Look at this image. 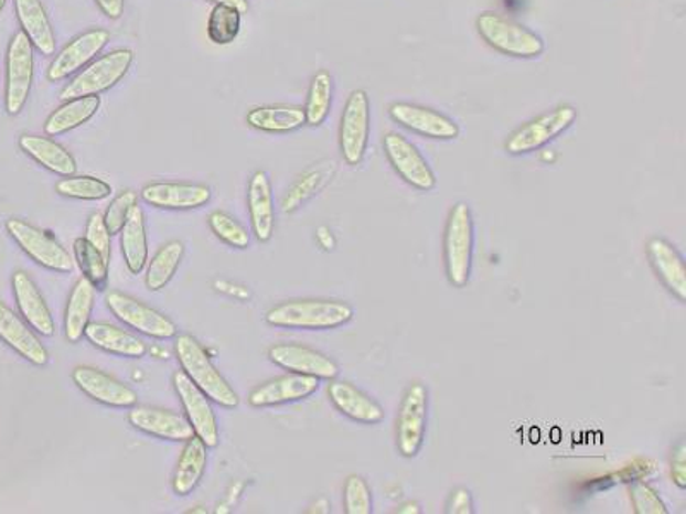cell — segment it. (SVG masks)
<instances>
[{"label": "cell", "instance_id": "cell-1", "mask_svg": "<svg viewBox=\"0 0 686 514\" xmlns=\"http://www.w3.org/2000/svg\"><path fill=\"white\" fill-rule=\"evenodd\" d=\"M354 318V309L335 300H292L270 309L267 323L286 330H333Z\"/></svg>", "mask_w": 686, "mask_h": 514}, {"label": "cell", "instance_id": "cell-2", "mask_svg": "<svg viewBox=\"0 0 686 514\" xmlns=\"http://www.w3.org/2000/svg\"><path fill=\"white\" fill-rule=\"evenodd\" d=\"M175 353H178L182 371L212 401L225 408H236L239 405V396L216 371L215 365L210 361L208 353L196 339H193L191 334H181L175 342Z\"/></svg>", "mask_w": 686, "mask_h": 514}, {"label": "cell", "instance_id": "cell-3", "mask_svg": "<svg viewBox=\"0 0 686 514\" xmlns=\"http://www.w3.org/2000/svg\"><path fill=\"white\" fill-rule=\"evenodd\" d=\"M474 257V219L469 204L451 207L444 231V268L448 281L455 288L469 283Z\"/></svg>", "mask_w": 686, "mask_h": 514}, {"label": "cell", "instance_id": "cell-4", "mask_svg": "<svg viewBox=\"0 0 686 514\" xmlns=\"http://www.w3.org/2000/svg\"><path fill=\"white\" fill-rule=\"evenodd\" d=\"M481 39L500 52L515 58H536L544 52V40L536 31L497 12H482L475 20Z\"/></svg>", "mask_w": 686, "mask_h": 514}, {"label": "cell", "instance_id": "cell-5", "mask_svg": "<svg viewBox=\"0 0 686 514\" xmlns=\"http://www.w3.org/2000/svg\"><path fill=\"white\" fill-rule=\"evenodd\" d=\"M135 52L128 49L110 52L104 57L92 62L86 69L77 73L61 92L62 100H73L79 96L101 95L122 82L131 69Z\"/></svg>", "mask_w": 686, "mask_h": 514}, {"label": "cell", "instance_id": "cell-6", "mask_svg": "<svg viewBox=\"0 0 686 514\" xmlns=\"http://www.w3.org/2000/svg\"><path fill=\"white\" fill-rule=\"evenodd\" d=\"M577 117L579 114L571 105H559V107L553 108L543 116L528 120L527 124L518 127L517 131L506 139V151L513 157H521V154L540 150L549 142L555 141L558 136L567 132L574 126Z\"/></svg>", "mask_w": 686, "mask_h": 514}, {"label": "cell", "instance_id": "cell-7", "mask_svg": "<svg viewBox=\"0 0 686 514\" xmlns=\"http://www.w3.org/2000/svg\"><path fill=\"white\" fill-rule=\"evenodd\" d=\"M35 46L23 31L12 36L8 49V73H6V110L18 116L26 105L35 77Z\"/></svg>", "mask_w": 686, "mask_h": 514}, {"label": "cell", "instance_id": "cell-8", "mask_svg": "<svg viewBox=\"0 0 686 514\" xmlns=\"http://www.w3.org/2000/svg\"><path fill=\"white\" fill-rule=\"evenodd\" d=\"M371 131L369 96L364 89H355L349 96L340 120V151L349 165L363 162Z\"/></svg>", "mask_w": 686, "mask_h": 514}, {"label": "cell", "instance_id": "cell-9", "mask_svg": "<svg viewBox=\"0 0 686 514\" xmlns=\"http://www.w3.org/2000/svg\"><path fill=\"white\" fill-rule=\"evenodd\" d=\"M428 389L425 384H410L401 399L397 417V448L401 457L414 458L425 442L428 426Z\"/></svg>", "mask_w": 686, "mask_h": 514}, {"label": "cell", "instance_id": "cell-10", "mask_svg": "<svg viewBox=\"0 0 686 514\" xmlns=\"http://www.w3.org/2000/svg\"><path fill=\"white\" fill-rule=\"evenodd\" d=\"M6 227H8L9 235L14 238L15 244L43 268L57 272L73 271V257L64 247L58 246L51 235H46L45 232L15 218L9 219Z\"/></svg>", "mask_w": 686, "mask_h": 514}, {"label": "cell", "instance_id": "cell-11", "mask_svg": "<svg viewBox=\"0 0 686 514\" xmlns=\"http://www.w3.org/2000/svg\"><path fill=\"white\" fill-rule=\"evenodd\" d=\"M107 306L124 324H128L139 333L148 334L151 339H174L178 333V328L169 318L124 293H108Z\"/></svg>", "mask_w": 686, "mask_h": 514}, {"label": "cell", "instance_id": "cell-12", "mask_svg": "<svg viewBox=\"0 0 686 514\" xmlns=\"http://www.w3.org/2000/svg\"><path fill=\"white\" fill-rule=\"evenodd\" d=\"M383 148H385L388 162L407 184L419 189V191L435 189V172L409 139L397 135V132H389L383 139Z\"/></svg>", "mask_w": 686, "mask_h": 514}, {"label": "cell", "instance_id": "cell-13", "mask_svg": "<svg viewBox=\"0 0 686 514\" xmlns=\"http://www.w3.org/2000/svg\"><path fill=\"white\" fill-rule=\"evenodd\" d=\"M174 388L184 407L185 419L190 420L194 433L208 448H216L218 426H216L215 411H213L208 396L197 388L184 371L174 374Z\"/></svg>", "mask_w": 686, "mask_h": 514}, {"label": "cell", "instance_id": "cell-14", "mask_svg": "<svg viewBox=\"0 0 686 514\" xmlns=\"http://www.w3.org/2000/svg\"><path fill=\"white\" fill-rule=\"evenodd\" d=\"M110 42V33L101 28H93L85 31L83 35L71 40L58 55H55L46 77L52 83L62 82L66 77L73 76L77 71L88 66L93 58L97 57L104 51L107 43Z\"/></svg>", "mask_w": 686, "mask_h": 514}, {"label": "cell", "instance_id": "cell-15", "mask_svg": "<svg viewBox=\"0 0 686 514\" xmlns=\"http://www.w3.org/2000/svg\"><path fill=\"white\" fill-rule=\"evenodd\" d=\"M388 114L394 122L425 138L450 141V139L459 138L460 135V127L455 120L432 108L397 101V104L389 105Z\"/></svg>", "mask_w": 686, "mask_h": 514}, {"label": "cell", "instance_id": "cell-16", "mask_svg": "<svg viewBox=\"0 0 686 514\" xmlns=\"http://www.w3.org/2000/svg\"><path fill=\"white\" fill-rule=\"evenodd\" d=\"M268 357L278 367L290 373L306 374L318 379H335L339 376V365L317 350L302 345H275L268 352Z\"/></svg>", "mask_w": 686, "mask_h": 514}, {"label": "cell", "instance_id": "cell-17", "mask_svg": "<svg viewBox=\"0 0 686 514\" xmlns=\"http://www.w3.org/2000/svg\"><path fill=\"white\" fill-rule=\"evenodd\" d=\"M73 381L77 388L98 404L107 407L131 408L138 404V395L126 384L92 367H76Z\"/></svg>", "mask_w": 686, "mask_h": 514}, {"label": "cell", "instance_id": "cell-18", "mask_svg": "<svg viewBox=\"0 0 686 514\" xmlns=\"http://www.w3.org/2000/svg\"><path fill=\"white\" fill-rule=\"evenodd\" d=\"M320 388V379L306 374L290 373L261 384L249 395V404L256 408L277 407V405L301 401L314 395Z\"/></svg>", "mask_w": 686, "mask_h": 514}, {"label": "cell", "instance_id": "cell-19", "mask_svg": "<svg viewBox=\"0 0 686 514\" xmlns=\"http://www.w3.org/2000/svg\"><path fill=\"white\" fill-rule=\"evenodd\" d=\"M128 420L135 429L167 441H190L194 436L190 420L174 411L154 407H131Z\"/></svg>", "mask_w": 686, "mask_h": 514}, {"label": "cell", "instance_id": "cell-20", "mask_svg": "<svg viewBox=\"0 0 686 514\" xmlns=\"http://www.w3.org/2000/svg\"><path fill=\"white\" fill-rule=\"evenodd\" d=\"M647 256L657 278L664 287L679 300H686V268L682 254L666 238L654 237L649 240Z\"/></svg>", "mask_w": 686, "mask_h": 514}, {"label": "cell", "instance_id": "cell-21", "mask_svg": "<svg viewBox=\"0 0 686 514\" xmlns=\"http://www.w3.org/2000/svg\"><path fill=\"white\" fill-rule=\"evenodd\" d=\"M12 288H14L15 302L20 308L21 314L26 319L36 333L51 339L55 333L54 319H52L51 309L43 300L39 288L33 283L26 272L18 271L12 277Z\"/></svg>", "mask_w": 686, "mask_h": 514}, {"label": "cell", "instance_id": "cell-22", "mask_svg": "<svg viewBox=\"0 0 686 514\" xmlns=\"http://www.w3.org/2000/svg\"><path fill=\"white\" fill-rule=\"evenodd\" d=\"M0 340L31 364L39 367L49 364L51 358L49 352L36 339V334L2 302H0Z\"/></svg>", "mask_w": 686, "mask_h": 514}, {"label": "cell", "instance_id": "cell-23", "mask_svg": "<svg viewBox=\"0 0 686 514\" xmlns=\"http://www.w3.org/2000/svg\"><path fill=\"white\" fill-rule=\"evenodd\" d=\"M143 200L150 206L162 210H196L212 200L206 185L196 184H150L143 189Z\"/></svg>", "mask_w": 686, "mask_h": 514}, {"label": "cell", "instance_id": "cell-24", "mask_svg": "<svg viewBox=\"0 0 686 514\" xmlns=\"http://www.w3.org/2000/svg\"><path fill=\"white\" fill-rule=\"evenodd\" d=\"M329 396L336 410L342 411L345 417L355 420V422L374 426V424H379L385 419L382 405L376 404L363 392H358L352 384L333 381L329 386Z\"/></svg>", "mask_w": 686, "mask_h": 514}, {"label": "cell", "instance_id": "cell-25", "mask_svg": "<svg viewBox=\"0 0 686 514\" xmlns=\"http://www.w3.org/2000/svg\"><path fill=\"white\" fill-rule=\"evenodd\" d=\"M15 14L31 45L42 55L55 54V33L42 0H14Z\"/></svg>", "mask_w": 686, "mask_h": 514}, {"label": "cell", "instance_id": "cell-26", "mask_svg": "<svg viewBox=\"0 0 686 514\" xmlns=\"http://www.w3.org/2000/svg\"><path fill=\"white\" fill-rule=\"evenodd\" d=\"M247 204L251 215L253 232L261 243H268L275 228L274 192L267 172H256L249 182Z\"/></svg>", "mask_w": 686, "mask_h": 514}, {"label": "cell", "instance_id": "cell-27", "mask_svg": "<svg viewBox=\"0 0 686 514\" xmlns=\"http://www.w3.org/2000/svg\"><path fill=\"white\" fill-rule=\"evenodd\" d=\"M20 147L28 157L57 175L71 176L76 173L77 165L73 154L54 139L43 136H21Z\"/></svg>", "mask_w": 686, "mask_h": 514}, {"label": "cell", "instance_id": "cell-28", "mask_svg": "<svg viewBox=\"0 0 686 514\" xmlns=\"http://www.w3.org/2000/svg\"><path fill=\"white\" fill-rule=\"evenodd\" d=\"M85 339L97 349L119 357L141 358L147 355V345L141 340L112 324L89 323Z\"/></svg>", "mask_w": 686, "mask_h": 514}, {"label": "cell", "instance_id": "cell-29", "mask_svg": "<svg viewBox=\"0 0 686 514\" xmlns=\"http://www.w3.org/2000/svg\"><path fill=\"white\" fill-rule=\"evenodd\" d=\"M336 173L335 160H324L317 163L311 169L298 176V181L293 182L292 188L287 192L282 201V210L286 213H293L296 210L308 203L311 197L317 196L321 189L332 182Z\"/></svg>", "mask_w": 686, "mask_h": 514}, {"label": "cell", "instance_id": "cell-30", "mask_svg": "<svg viewBox=\"0 0 686 514\" xmlns=\"http://www.w3.org/2000/svg\"><path fill=\"white\" fill-rule=\"evenodd\" d=\"M100 96L98 95L79 96V98L67 100V104L52 111L51 117L46 119V136L54 138V136L74 131V129L95 117L98 108H100Z\"/></svg>", "mask_w": 686, "mask_h": 514}, {"label": "cell", "instance_id": "cell-31", "mask_svg": "<svg viewBox=\"0 0 686 514\" xmlns=\"http://www.w3.org/2000/svg\"><path fill=\"white\" fill-rule=\"evenodd\" d=\"M120 234H122L120 246H122L126 265L132 275H139L147 266L148 240L144 213L138 204L129 212L128 219L124 223Z\"/></svg>", "mask_w": 686, "mask_h": 514}, {"label": "cell", "instance_id": "cell-32", "mask_svg": "<svg viewBox=\"0 0 686 514\" xmlns=\"http://www.w3.org/2000/svg\"><path fill=\"white\" fill-rule=\"evenodd\" d=\"M206 449L208 446L201 441L196 433L190 441H185L184 451H182L174 480H172L175 494H191L200 485L203 473H205L206 460H208Z\"/></svg>", "mask_w": 686, "mask_h": 514}, {"label": "cell", "instance_id": "cell-33", "mask_svg": "<svg viewBox=\"0 0 686 514\" xmlns=\"http://www.w3.org/2000/svg\"><path fill=\"white\" fill-rule=\"evenodd\" d=\"M95 285L88 278H82L74 285L67 302L66 318H64V333L71 343H77L85 336L86 326L92 318L95 303Z\"/></svg>", "mask_w": 686, "mask_h": 514}, {"label": "cell", "instance_id": "cell-34", "mask_svg": "<svg viewBox=\"0 0 686 514\" xmlns=\"http://www.w3.org/2000/svg\"><path fill=\"white\" fill-rule=\"evenodd\" d=\"M247 124L262 132H292L306 124L304 108L270 105L247 111Z\"/></svg>", "mask_w": 686, "mask_h": 514}, {"label": "cell", "instance_id": "cell-35", "mask_svg": "<svg viewBox=\"0 0 686 514\" xmlns=\"http://www.w3.org/2000/svg\"><path fill=\"white\" fill-rule=\"evenodd\" d=\"M184 250L182 243L174 240V243L167 244L159 253L154 254L150 266H148L147 280H144L148 290L157 292V290H162L163 287L169 285V281L174 278L179 265H181Z\"/></svg>", "mask_w": 686, "mask_h": 514}, {"label": "cell", "instance_id": "cell-36", "mask_svg": "<svg viewBox=\"0 0 686 514\" xmlns=\"http://www.w3.org/2000/svg\"><path fill=\"white\" fill-rule=\"evenodd\" d=\"M333 77L329 71H320L309 86L308 101H306V124L321 126L332 110Z\"/></svg>", "mask_w": 686, "mask_h": 514}, {"label": "cell", "instance_id": "cell-37", "mask_svg": "<svg viewBox=\"0 0 686 514\" xmlns=\"http://www.w3.org/2000/svg\"><path fill=\"white\" fill-rule=\"evenodd\" d=\"M243 26V12L234 6L216 4L210 12L208 36L215 45L236 42Z\"/></svg>", "mask_w": 686, "mask_h": 514}, {"label": "cell", "instance_id": "cell-38", "mask_svg": "<svg viewBox=\"0 0 686 514\" xmlns=\"http://www.w3.org/2000/svg\"><path fill=\"white\" fill-rule=\"evenodd\" d=\"M55 191L64 197L83 201H100L112 194V188L97 176H66L55 185Z\"/></svg>", "mask_w": 686, "mask_h": 514}, {"label": "cell", "instance_id": "cell-39", "mask_svg": "<svg viewBox=\"0 0 686 514\" xmlns=\"http://www.w3.org/2000/svg\"><path fill=\"white\" fill-rule=\"evenodd\" d=\"M74 256L85 278H88L97 290H104L108 280V261L101 256L100 250L86 238H77L74 243Z\"/></svg>", "mask_w": 686, "mask_h": 514}, {"label": "cell", "instance_id": "cell-40", "mask_svg": "<svg viewBox=\"0 0 686 514\" xmlns=\"http://www.w3.org/2000/svg\"><path fill=\"white\" fill-rule=\"evenodd\" d=\"M208 223L213 234L221 238L222 243L236 247V249H246V247H249L251 238H249L246 228H244L240 223H237L236 219L232 218V216H228L227 213H212Z\"/></svg>", "mask_w": 686, "mask_h": 514}, {"label": "cell", "instance_id": "cell-41", "mask_svg": "<svg viewBox=\"0 0 686 514\" xmlns=\"http://www.w3.org/2000/svg\"><path fill=\"white\" fill-rule=\"evenodd\" d=\"M343 501H345V511L349 514L373 513V495L363 476H349L345 491H343Z\"/></svg>", "mask_w": 686, "mask_h": 514}, {"label": "cell", "instance_id": "cell-42", "mask_svg": "<svg viewBox=\"0 0 686 514\" xmlns=\"http://www.w3.org/2000/svg\"><path fill=\"white\" fill-rule=\"evenodd\" d=\"M138 204L136 192L124 191L120 196L112 201L105 213V225H107L110 235L119 234L122 231L124 223L128 219L129 212Z\"/></svg>", "mask_w": 686, "mask_h": 514}, {"label": "cell", "instance_id": "cell-43", "mask_svg": "<svg viewBox=\"0 0 686 514\" xmlns=\"http://www.w3.org/2000/svg\"><path fill=\"white\" fill-rule=\"evenodd\" d=\"M630 494H632V503L633 507H635V513L639 514H666L667 510L664 506L663 501H661L660 495L654 489L649 488L644 482H636V484L632 485L630 489Z\"/></svg>", "mask_w": 686, "mask_h": 514}, {"label": "cell", "instance_id": "cell-44", "mask_svg": "<svg viewBox=\"0 0 686 514\" xmlns=\"http://www.w3.org/2000/svg\"><path fill=\"white\" fill-rule=\"evenodd\" d=\"M110 232H108L107 225H105V218L100 213H93L89 216L88 225H86V240L92 243L93 246L100 250L101 256L108 261L110 257Z\"/></svg>", "mask_w": 686, "mask_h": 514}, {"label": "cell", "instance_id": "cell-45", "mask_svg": "<svg viewBox=\"0 0 686 514\" xmlns=\"http://www.w3.org/2000/svg\"><path fill=\"white\" fill-rule=\"evenodd\" d=\"M447 513L450 514H472L474 513V504H472L471 492L460 488L451 492L450 501L447 504Z\"/></svg>", "mask_w": 686, "mask_h": 514}, {"label": "cell", "instance_id": "cell-46", "mask_svg": "<svg viewBox=\"0 0 686 514\" xmlns=\"http://www.w3.org/2000/svg\"><path fill=\"white\" fill-rule=\"evenodd\" d=\"M672 475L673 482H675L679 489L686 488V446L683 441L679 442L675 451V457H673Z\"/></svg>", "mask_w": 686, "mask_h": 514}, {"label": "cell", "instance_id": "cell-47", "mask_svg": "<svg viewBox=\"0 0 686 514\" xmlns=\"http://www.w3.org/2000/svg\"><path fill=\"white\" fill-rule=\"evenodd\" d=\"M108 20H120L124 14V0H95Z\"/></svg>", "mask_w": 686, "mask_h": 514}, {"label": "cell", "instance_id": "cell-48", "mask_svg": "<svg viewBox=\"0 0 686 514\" xmlns=\"http://www.w3.org/2000/svg\"><path fill=\"white\" fill-rule=\"evenodd\" d=\"M213 2H216V4L234 6V8L243 12V15L249 11V2H247V0H213Z\"/></svg>", "mask_w": 686, "mask_h": 514}, {"label": "cell", "instance_id": "cell-49", "mask_svg": "<svg viewBox=\"0 0 686 514\" xmlns=\"http://www.w3.org/2000/svg\"><path fill=\"white\" fill-rule=\"evenodd\" d=\"M398 513L419 514L420 510L417 507V504H405V506H401L400 510H398Z\"/></svg>", "mask_w": 686, "mask_h": 514}, {"label": "cell", "instance_id": "cell-50", "mask_svg": "<svg viewBox=\"0 0 686 514\" xmlns=\"http://www.w3.org/2000/svg\"><path fill=\"white\" fill-rule=\"evenodd\" d=\"M6 2H8V0H0V12L6 8Z\"/></svg>", "mask_w": 686, "mask_h": 514}]
</instances>
